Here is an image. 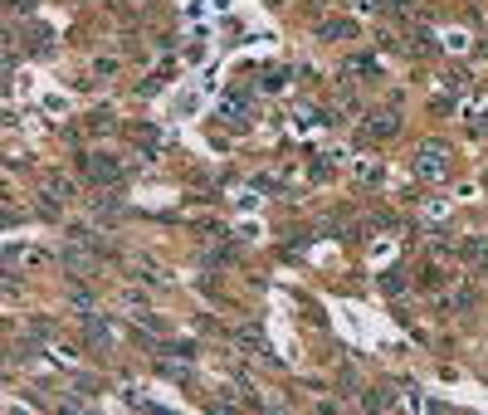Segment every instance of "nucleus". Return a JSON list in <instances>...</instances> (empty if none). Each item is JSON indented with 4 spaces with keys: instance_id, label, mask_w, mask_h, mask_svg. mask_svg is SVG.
Wrapping results in <instances>:
<instances>
[{
    "instance_id": "7ed1b4c3",
    "label": "nucleus",
    "mask_w": 488,
    "mask_h": 415,
    "mask_svg": "<svg viewBox=\"0 0 488 415\" xmlns=\"http://www.w3.org/2000/svg\"><path fill=\"white\" fill-rule=\"evenodd\" d=\"M83 332H88V342H93V347H98V352H103V347H107V323H103V318H98V313H93V318H88V328H83Z\"/></svg>"
},
{
    "instance_id": "f03ea898",
    "label": "nucleus",
    "mask_w": 488,
    "mask_h": 415,
    "mask_svg": "<svg viewBox=\"0 0 488 415\" xmlns=\"http://www.w3.org/2000/svg\"><path fill=\"white\" fill-rule=\"evenodd\" d=\"M83 171H88L98 186H118V181H123V167H118L113 157H83Z\"/></svg>"
},
{
    "instance_id": "20e7f679",
    "label": "nucleus",
    "mask_w": 488,
    "mask_h": 415,
    "mask_svg": "<svg viewBox=\"0 0 488 415\" xmlns=\"http://www.w3.org/2000/svg\"><path fill=\"white\" fill-rule=\"evenodd\" d=\"M156 367H161V376H171V381H186V376H191V367H186V361H167V357H161Z\"/></svg>"
},
{
    "instance_id": "f257e3e1",
    "label": "nucleus",
    "mask_w": 488,
    "mask_h": 415,
    "mask_svg": "<svg viewBox=\"0 0 488 415\" xmlns=\"http://www.w3.org/2000/svg\"><path fill=\"white\" fill-rule=\"evenodd\" d=\"M449 142H425L420 147V162H415V171L425 176V181H445L449 176Z\"/></svg>"
},
{
    "instance_id": "39448f33",
    "label": "nucleus",
    "mask_w": 488,
    "mask_h": 415,
    "mask_svg": "<svg viewBox=\"0 0 488 415\" xmlns=\"http://www.w3.org/2000/svg\"><path fill=\"white\" fill-rule=\"evenodd\" d=\"M464 254L474 259V264H488V244H464Z\"/></svg>"
},
{
    "instance_id": "423d86ee",
    "label": "nucleus",
    "mask_w": 488,
    "mask_h": 415,
    "mask_svg": "<svg viewBox=\"0 0 488 415\" xmlns=\"http://www.w3.org/2000/svg\"><path fill=\"white\" fill-rule=\"evenodd\" d=\"M322 34H337V39H347V34H357V30H352V25H347V20H332V25H328V30H322Z\"/></svg>"
}]
</instances>
